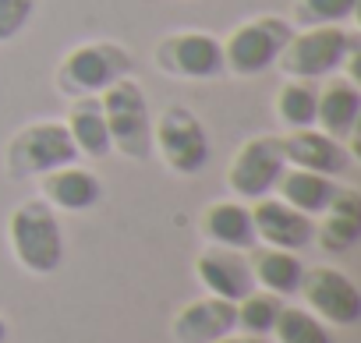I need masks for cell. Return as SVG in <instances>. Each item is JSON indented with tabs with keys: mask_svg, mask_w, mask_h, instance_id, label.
Here are the masks:
<instances>
[{
	"mask_svg": "<svg viewBox=\"0 0 361 343\" xmlns=\"http://www.w3.org/2000/svg\"><path fill=\"white\" fill-rule=\"evenodd\" d=\"M135 71V57L124 43L117 39H92V43H78L71 46L57 71H54V85L61 96L78 99V96H99L103 89H110L114 82L128 78Z\"/></svg>",
	"mask_w": 361,
	"mask_h": 343,
	"instance_id": "6da1fadb",
	"label": "cell"
},
{
	"mask_svg": "<svg viewBox=\"0 0 361 343\" xmlns=\"http://www.w3.org/2000/svg\"><path fill=\"white\" fill-rule=\"evenodd\" d=\"M8 244L29 276H50L64 262V230L43 199H29L8 216Z\"/></svg>",
	"mask_w": 361,
	"mask_h": 343,
	"instance_id": "7a4b0ae2",
	"label": "cell"
},
{
	"mask_svg": "<svg viewBox=\"0 0 361 343\" xmlns=\"http://www.w3.org/2000/svg\"><path fill=\"white\" fill-rule=\"evenodd\" d=\"M361 50L357 36L347 25H315V29H294L290 43L283 46L276 68L287 78L322 82L329 75H340V68Z\"/></svg>",
	"mask_w": 361,
	"mask_h": 343,
	"instance_id": "3957f363",
	"label": "cell"
},
{
	"mask_svg": "<svg viewBox=\"0 0 361 343\" xmlns=\"http://www.w3.org/2000/svg\"><path fill=\"white\" fill-rule=\"evenodd\" d=\"M152 152L163 159L170 174H180V177L202 174L213 156L202 117L185 103H170L159 117H152Z\"/></svg>",
	"mask_w": 361,
	"mask_h": 343,
	"instance_id": "277c9868",
	"label": "cell"
},
{
	"mask_svg": "<svg viewBox=\"0 0 361 343\" xmlns=\"http://www.w3.org/2000/svg\"><path fill=\"white\" fill-rule=\"evenodd\" d=\"M103 103V120L110 131V149L124 159H149L152 156V110L149 96L138 78H121L110 89L99 92Z\"/></svg>",
	"mask_w": 361,
	"mask_h": 343,
	"instance_id": "5b68a950",
	"label": "cell"
},
{
	"mask_svg": "<svg viewBox=\"0 0 361 343\" xmlns=\"http://www.w3.org/2000/svg\"><path fill=\"white\" fill-rule=\"evenodd\" d=\"M78 159L82 156H78L64 120H32V124L18 127L4 149V170L11 181H32V177H43L50 170L78 163Z\"/></svg>",
	"mask_w": 361,
	"mask_h": 343,
	"instance_id": "8992f818",
	"label": "cell"
},
{
	"mask_svg": "<svg viewBox=\"0 0 361 343\" xmlns=\"http://www.w3.org/2000/svg\"><path fill=\"white\" fill-rule=\"evenodd\" d=\"M290 36H294V22H287L280 15H255V18L234 25L220 39L224 68L238 78H259L276 68Z\"/></svg>",
	"mask_w": 361,
	"mask_h": 343,
	"instance_id": "52a82bcc",
	"label": "cell"
},
{
	"mask_svg": "<svg viewBox=\"0 0 361 343\" xmlns=\"http://www.w3.org/2000/svg\"><path fill=\"white\" fill-rule=\"evenodd\" d=\"M287 170L283 138L280 135H255L238 145V152L227 163V188L241 202H259L276 192Z\"/></svg>",
	"mask_w": 361,
	"mask_h": 343,
	"instance_id": "ba28073f",
	"label": "cell"
},
{
	"mask_svg": "<svg viewBox=\"0 0 361 343\" xmlns=\"http://www.w3.org/2000/svg\"><path fill=\"white\" fill-rule=\"evenodd\" d=\"M152 64L163 75L180 78V82H213L227 75L220 36L206 29H180V32L163 36L152 46Z\"/></svg>",
	"mask_w": 361,
	"mask_h": 343,
	"instance_id": "9c48e42d",
	"label": "cell"
},
{
	"mask_svg": "<svg viewBox=\"0 0 361 343\" xmlns=\"http://www.w3.org/2000/svg\"><path fill=\"white\" fill-rule=\"evenodd\" d=\"M308 304V311L315 318H322L326 325H357L361 322V290L354 287V280L343 269L333 266H312L301 276V290H298Z\"/></svg>",
	"mask_w": 361,
	"mask_h": 343,
	"instance_id": "30bf717a",
	"label": "cell"
},
{
	"mask_svg": "<svg viewBox=\"0 0 361 343\" xmlns=\"http://www.w3.org/2000/svg\"><path fill=\"white\" fill-rule=\"evenodd\" d=\"M252 223H255V241L266 248H283V251H301L315 241V220L298 213L276 195H266L252 202Z\"/></svg>",
	"mask_w": 361,
	"mask_h": 343,
	"instance_id": "8fae6325",
	"label": "cell"
},
{
	"mask_svg": "<svg viewBox=\"0 0 361 343\" xmlns=\"http://www.w3.org/2000/svg\"><path fill=\"white\" fill-rule=\"evenodd\" d=\"M280 138H283L287 166L312 170V174H326V177H336V181L354 166L347 142H336L319 127H298V131H287Z\"/></svg>",
	"mask_w": 361,
	"mask_h": 343,
	"instance_id": "7c38bea8",
	"label": "cell"
},
{
	"mask_svg": "<svg viewBox=\"0 0 361 343\" xmlns=\"http://www.w3.org/2000/svg\"><path fill=\"white\" fill-rule=\"evenodd\" d=\"M195 276L206 287V294L224 297V301H241L245 294L255 290L252 280V266H248V251H234V248H220L209 244L199 251L195 258Z\"/></svg>",
	"mask_w": 361,
	"mask_h": 343,
	"instance_id": "4fadbf2b",
	"label": "cell"
},
{
	"mask_svg": "<svg viewBox=\"0 0 361 343\" xmlns=\"http://www.w3.org/2000/svg\"><path fill=\"white\" fill-rule=\"evenodd\" d=\"M39 199L54 213H89L103 202V181L89 166L68 163L39 177Z\"/></svg>",
	"mask_w": 361,
	"mask_h": 343,
	"instance_id": "5bb4252c",
	"label": "cell"
},
{
	"mask_svg": "<svg viewBox=\"0 0 361 343\" xmlns=\"http://www.w3.org/2000/svg\"><path fill=\"white\" fill-rule=\"evenodd\" d=\"M234 329H238L234 301H224L213 294L188 301L170 322V336L177 343H213L220 336H231Z\"/></svg>",
	"mask_w": 361,
	"mask_h": 343,
	"instance_id": "9a60e30c",
	"label": "cell"
},
{
	"mask_svg": "<svg viewBox=\"0 0 361 343\" xmlns=\"http://www.w3.org/2000/svg\"><path fill=\"white\" fill-rule=\"evenodd\" d=\"M361 120V89L350 75H329L326 85H319V106H315V127L326 131L336 142H350L357 135Z\"/></svg>",
	"mask_w": 361,
	"mask_h": 343,
	"instance_id": "2e32d148",
	"label": "cell"
},
{
	"mask_svg": "<svg viewBox=\"0 0 361 343\" xmlns=\"http://www.w3.org/2000/svg\"><path fill=\"white\" fill-rule=\"evenodd\" d=\"M202 234L209 244L220 248H234V251H252L255 241V223H252V206H245L241 199H216L206 206L202 220H199Z\"/></svg>",
	"mask_w": 361,
	"mask_h": 343,
	"instance_id": "e0dca14e",
	"label": "cell"
},
{
	"mask_svg": "<svg viewBox=\"0 0 361 343\" xmlns=\"http://www.w3.org/2000/svg\"><path fill=\"white\" fill-rule=\"evenodd\" d=\"M340 192H343V185H340L336 177H326V174H312V170L287 166L273 195L283 199L287 206H294L298 213H305V216L315 220V216H322V213L336 202Z\"/></svg>",
	"mask_w": 361,
	"mask_h": 343,
	"instance_id": "ac0fdd59",
	"label": "cell"
},
{
	"mask_svg": "<svg viewBox=\"0 0 361 343\" xmlns=\"http://www.w3.org/2000/svg\"><path fill=\"white\" fill-rule=\"evenodd\" d=\"M315 241L329 255H343L361 241V195L354 188H343L322 213V223H315Z\"/></svg>",
	"mask_w": 361,
	"mask_h": 343,
	"instance_id": "d6986e66",
	"label": "cell"
},
{
	"mask_svg": "<svg viewBox=\"0 0 361 343\" xmlns=\"http://www.w3.org/2000/svg\"><path fill=\"white\" fill-rule=\"evenodd\" d=\"M248 266H252V280L259 290H269L276 297H294L301 290V276H305V262L298 258V251H283V248H252L248 251Z\"/></svg>",
	"mask_w": 361,
	"mask_h": 343,
	"instance_id": "ffe728a7",
	"label": "cell"
},
{
	"mask_svg": "<svg viewBox=\"0 0 361 343\" xmlns=\"http://www.w3.org/2000/svg\"><path fill=\"white\" fill-rule=\"evenodd\" d=\"M78 156L85 159H106L114 149H110V131H106V120H103V103L99 96H78L71 99V110H68V120H64Z\"/></svg>",
	"mask_w": 361,
	"mask_h": 343,
	"instance_id": "44dd1931",
	"label": "cell"
},
{
	"mask_svg": "<svg viewBox=\"0 0 361 343\" xmlns=\"http://www.w3.org/2000/svg\"><path fill=\"white\" fill-rule=\"evenodd\" d=\"M315 106H319V82H305V78H287L273 99V110L287 131L315 127Z\"/></svg>",
	"mask_w": 361,
	"mask_h": 343,
	"instance_id": "7402d4cb",
	"label": "cell"
},
{
	"mask_svg": "<svg viewBox=\"0 0 361 343\" xmlns=\"http://www.w3.org/2000/svg\"><path fill=\"white\" fill-rule=\"evenodd\" d=\"M280 308H283V297H276V294L255 287L252 294H245V297L234 304V311H238V329L248 332V336H262V339H266V336L273 332V325H276Z\"/></svg>",
	"mask_w": 361,
	"mask_h": 343,
	"instance_id": "603a6c76",
	"label": "cell"
},
{
	"mask_svg": "<svg viewBox=\"0 0 361 343\" xmlns=\"http://www.w3.org/2000/svg\"><path fill=\"white\" fill-rule=\"evenodd\" d=\"M276 343H333V332L322 318H315L308 308H294L283 304L276 315Z\"/></svg>",
	"mask_w": 361,
	"mask_h": 343,
	"instance_id": "cb8c5ba5",
	"label": "cell"
},
{
	"mask_svg": "<svg viewBox=\"0 0 361 343\" xmlns=\"http://www.w3.org/2000/svg\"><path fill=\"white\" fill-rule=\"evenodd\" d=\"M361 0H294V22L298 29H315V25H347L354 22Z\"/></svg>",
	"mask_w": 361,
	"mask_h": 343,
	"instance_id": "d4e9b609",
	"label": "cell"
},
{
	"mask_svg": "<svg viewBox=\"0 0 361 343\" xmlns=\"http://www.w3.org/2000/svg\"><path fill=\"white\" fill-rule=\"evenodd\" d=\"M36 15V0H0V46L15 43Z\"/></svg>",
	"mask_w": 361,
	"mask_h": 343,
	"instance_id": "484cf974",
	"label": "cell"
},
{
	"mask_svg": "<svg viewBox=\"0 0 361 343\" xmlns=\"http://www.w3.org/2000/svg\"><path fill=\"white\" fill-rule=\"evenodd\" d=\"M213 343H266V339H262V336H248V332H245V336H234V332H231V336H220V339H213Z\"/></svg>",
	"mask_w": 361,
	"mask_h": 343,
	"instance_id": "4316f807",
	"label": "cell"
},
{
	"mask_svg": "<svg viewBox=\"0 0 361 343\" xmlns=\"http://www.w3.org/2000/svg\"><path fill=\"white\" fill-rule=\"evenodd\" d=\"M0 343H8V322H4V315H0Z\"/></svg>",
	"mask_w": 361,
	"mask_h": 343,
	"instance_id": "83f0119b",
	"label": "cell"
}]
</instances>
